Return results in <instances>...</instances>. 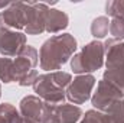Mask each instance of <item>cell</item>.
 Wrapping results in <instances>:
<instances>
[{
    "label": "cell",
    "mask_w": 124,
    "mask_h": 123,
    "mask_svg": "<svg viewBox=\"0 0 124 123\" xmlns=\"http://www.w3.org/2000/svg\"><path fill=\"white\" fill-rule=\"evenodd\" d=\"M77 39L71 33L54 35L46 39L39 49V64L46 72L59 71L77 51Z\"/></svg>",
    "instance_id": "obj_1"
},
{
    "label": "cell",
    "mask_w": 124,
    "mask_h": 123,
    "mask_svg": "<svg viewBox=\"0 0 124 123\" xmlns=\"http://www.w3.org/2000/svg\"><path fill=\"white\" fill-rule=\"evenodd\" d=\"M72 77L65 71H54L38 75L33 83V91L46 104L58 106L66 98V88L69 87Z\"/></svg>",
    "instance_id": "obj_2"
},
{
    "label": "cell",
    "mask_w": 124,
    "mask_h": 123,
    "mask_svg": "<svg viewBox=\"0 0 124 123\" xmlns=\"http://www.w3.org/2000/svg\"><path fill=\"white\" fill-rule=\"evenodd\" d=\"M104 44L100 41H93L87 44L78 54H74V57L71 58V70L78 75L91 74L104 65Z\"/></svg>",
    "instance_id": "obj_3"
},
{
    "label": "cell",
    "mask_w": 124,
    "mask_h": 123,
    "mask_svg": "<svg viewBox=\"0 0 124 123\" xmlns=\"http://www.w3.org/2000/svg\"><path fill=\"white\" fill-rule=\"evenodd\" d=\"M39 62V52L32 45H26L20 54L13 60V77L15 83L22 87L33 86L38 78V71L35 70Z\"/></svg>",
    "instance_id": "obj_4"
},
{
    "label": "cell",
    "mask_w": 124,
    "mask_h": 123,
    "mask_svg": "<svg viewBox=\"0 0 124 123\" xmlns=\"http://www.w3.org/2000/svg\"><path fill=\"white\" fill-rule=\"evenodd\" d=\"M123 98V93L118 88H116L111 83L105 80H100L97 84V90L91 96V104L95 110L107 113L116 103H118Z\"/></svg>",
    "instance_id": "obj_5"
},
{
    "label": "cell",
    "mask_w": 124,
    "mask_h": 123,
    "mask_svg": "<svg viewBox=\"0 0 124 123\" xmlns=\"http://www.w3.org/2000/svg\"><path fill=\"white\" fill-rule=\"evenodd\" d=\"M95 77L93 74H82V75H77L69 87L66 88V98L77 104H84L87 100L91 98L93 94V88L95 86Z\"/></svg>",
    "instance_id": "obj_6"
},
{
    "label": "cell",
    "mask_w": 124,
    "mask_h": 123,
    "mask_svg": "<svg viewBox=\"0 0 124 123\" xmlns=\"http://www.w3.org/2000/svg\"><path fill=\"white\" fill-rule=\"evenodd\" d=\"M26 13L28 3L12 1V4L0 12V28H7L12 31H20L26 28Z\"/></svg>",
    "instance_id": "obj_7"
},
{
    "label": "cell",
    "mask_w": 124,
    "mask_h": 123,
    "mask_svg": "<svg viewBox=\"0 0 124 123\" xmlns=\"http://www.w3.org/2000/svg\"><path fill=\"white\" fill-rule=\"evenodd\" d=\"M49 12V6L46 3L28 1V13H26V35H40L45 32L46 15Z\"/></svg>",
    "instance_id": "obj_8"
},
{
    "label": "cell",
    "mask_w": 124,
    "mask_h": 123,
    "mask_svg": "<svg viewBox=\"0 0 124 123\" xmlns=\"http://www.w3.org/2000/svg\"><path fill=\"white\" fill-rule=\"evenodd\" d=\"M26 46V35L19 31L0 28V54L3 57H17Z\"/></svg>",
    "instance_id": "obj_9"
},
{
    "label": "cell",
    "mask_w": 124,
    "mask_h": 123,
    "mask_svg": "<svg viewBox=\"0 0 124 123\" xmlns=\"http://www.w3.org/2000/svg\"><path fill=\"white\" fill-rule=\"evenodd\" d=\"M43 107H45V101L38 96H25L19 103V112L22 117L33 120L36 123L42 122Z\"/></svg>",
    "instance_id": "obj_10"
},
{
    "label": "cell",
    "mask_w": 124,
    "mask_h": 123,
    "mask_svg": "<svg viewBox=\"0 0 124 123\" xmlns=\"http://www.w3.org/2000/svg\"><path fill=\"white\" fill-rule=\"evenodd\" d=\"M105 51V68L113 70L124 65V42L117 39H107L104 42Z\"/></svg>",
    "instance_id": "obj_11"
},
{
    "label": "cell",
    "mask_w": 124,
    "mask_h": 123,
    "mask_svg": "<svg viewBox=\"0 0 124 123\" xmlns=\"http://www.w3.org/2000/svg\"><path fill=\"white\" fill-rule=\"evenodd\" d=\"M69 18L65 12L58 9H49L45 22V32L48 33H58L68 28Z\"/></svg>",
    "instance_id": "obj_12"
},
{
    "label": "cell",
    "mask_w": 124,
    "mask_h": 123,
    "mask_svg": "<svg viewBox=\"0 0 124 123\" xmlns=\"http://www.w3.org/2000/svg\"><path fill=\"white\" fill-rule=\"evenodd\" d=\"M82 110L75 104H58L55 106V116L58 123H78L82 117Z\"/></svg>",
    "instance_id": "obj_13"
},
{
    "label": "cell",
    "mask_w": 124,
    "mask_h": 123,
    "mask_svg": "<svg viewBox=\"0 0 124 123\" xmlns=\"http://www.w3.org/2000/svg\"><path fill=\"white\" fill-rule=\"evenodd\" d=\"M102 80L111 83L116 88H118L123 93L124 96V65L116 67L113 70H105L104 75H102Z\"/></svg>",
    "instance_id": "obj_14"
},
{
    "label": "cell",
    "mask_w": 124,
    "mask_h": 123,
    "mask_svg": "<svg viewBox=\"0 0 124 123\" xmlns=\"http://www.w3.org/2000/svg\"><path fill=\"white\" fill-rule=\"evenodd\" d=\"M110 31V20L107 16H98L91 23V35L95 38V41L102 39L108 35Z\"/></svg>",
    "instance_id": "obj_15"
},
{
    "label": "cell",
    "mask_w": 124,
    "mask_h": 123,
    "mask_svg": "<svg viewBox=\"0 0 124 123\" xmlns=\"http://www.w3.org/2000/svg\"><path fill=\"white\" fill-rule=\"evenodd\" d=\"M0 119L4 120L6 123H22L23 117L20 114V112L12 106L10 103H3L0 104Z\"/></svg>",
    "instance_id": "obj_16"
},
{
    "label": "cell",
    "mask_w": 124,
    "mask_h": 123,
    "mask_svg": "<svg viewBox=\"0 0 124 123\" xmlns=\"http://www.w3.org/2000/svg\"><path fill=\"white\" fill-rule=\"evenodd\" d=\"M0 81H3L4 84L13 83L15 77H13V60L7 58V57H1L0 58Z\"/></svg>",
    "instance_id": "obj_17"
},
{
    "label": "cell",
    "mask_w": 124,
    "mask_h": 123,
    "mask_svg": "<svg viewBox=\"0 0 124 123\" xmlns=\"http://www.w3.org/2000/svg\"><path fill=\"white\" fill-rule=\"evenodd\" d=\"M105 114L108 123H124V98L116 103Z\"/></svg>",
    "instance_id": "obj_18"
},
{
    "label": "cell",
    "mask_w": 124,
    "mask_h": 123,
    "mask_svg": "<svg viewBox=\"0 0 124 123\" xmlns=\"http://www.w3.org/2000/svg\"><path fill=\"white\" fill-rule=\"evenodd\" d=\"M105 13L114 18H124V0H110L105 3Z\"/></svg>",
    "instance_id": "obj_19"
},
{
    "label": "cell",
    "mask_w": 124,
    "mask_h": 123,
    "mask_svg": "<svg viewBox=\"0 0 124 123\" xmlns=\"http://www.w3.org/2000/svg\"><path fill=\"white\" fill-rule=\"evenodd\" d=\"M79 123H108V119H107L105 113L91 109V110L85 112V114H82V119Z\"/></svg>",
    "instance_id": "obj_20"
},
{
    "label": "cell",
    "mask_w": 124,
    "mask_h": 123,
    "mask_svg": "<svg viewBox=\"0 0 124 123\" xmlns=\"http://www.w3.org/2000/svg\"><path fill=\"white\" fill-rule=\"evenodd\" d=\"M110 33L113 39L123 41L124 39V18H114L110 20Z\"/></svg>",
    "instance_id": "obj_21"
},
{
    "label": "cell",
    "mask_w": 124,
    "mask_h": 123,
    "mask_svg": "<svg viewBox=\"0 0 124 123\" xmlns=\"http://www.w3.org/2000/svg\"><path fill=\"white\" fill-rule=\"evenodd\" d=\"M40 123H58V119L55 116V106L45 103L43 114H42V122Z\"/></svg>",
    "instance_id": "obj_22"
},
{
    "label": "cell",
    "mask_w": 124,
    "mask_h": 123,
    "mask_svg": "<svg viewBox=\"0 0 124 123\" xmlns=\"http://www.w3.org/2000/svg\"><path fill=\"white\" fill-rule=\"evenodd\" d=\"M10 4H12V1H0V10H4V9H7Z\"/></svg>",
    "instance_id": "obj_23"
},
{
    "label": "cell",
    "mask_w": 124,
    "mask_h": 123,
    "mask_svg": "<svg viewBox=\"0 0 124 123\" xmlns=\"http://www.w3.org/2000/svg\"><path fill=\"white\" fill-rule=\"evenodd\" d=\"M22 123H36V122H33V120H29V119H25L23 117V122Z\"/></svg>",
    "instance_id": "obj_24"
},
{
    "label": "cell",
    "mask_w": 124,
    "mask_h": 123,
    "mask_svg": "<svg viewBox=\"0 0 124 123\" xmlns=\"http://www.w3.org/2000/svg\"><path fill=\"white\" fill-rule=\"evenodd\" d=\"M0 97H1V84H0Z\"/></svg>",
    "instance_id": "obj_25"
},
{
    "label": "cell",
    "mask_w": 124,
    "mask_h": 123,
    "mask_svg": "<svg viewBox=\"0 0 124 123\" xmlns=\"http://www.w3.org/2000/svg\"><path fill=\"white\" fill-rule=\"evenodd\" d=\"M0 123H6V122H4V120H1V119H0Z\"/></svg>",
    "instance_id": "obj_26"
}]
</instances>
